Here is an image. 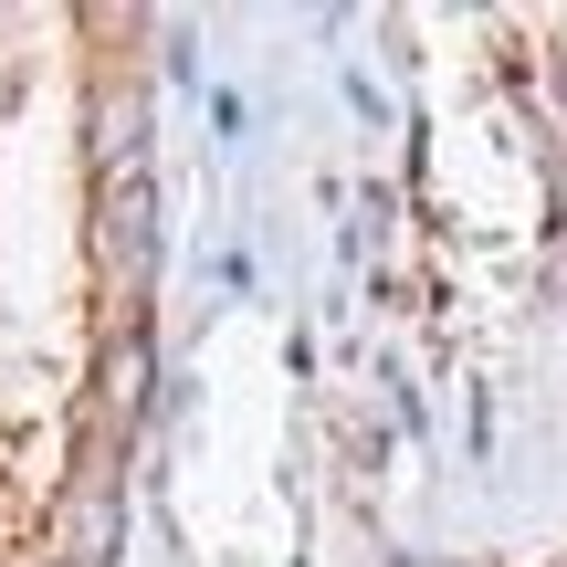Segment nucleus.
I'll return each instance as SVG.
<instances>
[{"instance_id": "2", "label": "nucleus", "mask_w": 567, "mask_h": 567, "mask_svg": "<svg viewBox=\"0 0 567 567\" xmlns=\"http://www.w3.org/2000/svg\"><path fill=\"white\" fill-rule=\"evenodd\" d=\"M63 557H74V567H105V557H116V473H105V452L84 463V484H74V526H63Z\"/></svg>"}, {"instance_id": "3", "label": "nucleus", "mask_w": 567, "mask_h": 567, "mask_svg": "<svg viewBox=\"0 0 567 567\" xmlns=\"http://www.w3.org/2000/svg\"><path fill=\"white\" fill-rule=\"evenodd\" d=\"M147 368H158V358H147V337H137V326H116V337H105V368H95L105 421H137V410H147Z\"/></svg>"}, {"instance_id": "1", "label": "nucleus", "mask_w": 567, "mask_h": 567, "mask_svg": "<svg viewBox=\"0 0 567 567\" xmlns=\"http://www.w3.org/2000/svg\"><path fill=\"white\" fill-rule=\"evenodd\" d=\"M147 252H158V200H147V168H137V179L95 189V264L116 284H147Z\"/></svg>"}]
</instances>
